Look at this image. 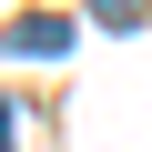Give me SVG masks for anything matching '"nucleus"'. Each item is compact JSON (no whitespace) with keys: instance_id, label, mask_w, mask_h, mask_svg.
Returning <instances> with one entry per match:
<instances>
[{"instance_id":"1","label":"nucleus","mask_w":152,"mask_h":152,"mask_svg":"<svg viewBox=\"0 0 152 152\" xmlns=\"http://www.w3.org/2000/svg\"><path fill=\"white\" fill-rule=\"evenodd\" d=\"M0 41H10V51H31V61H51V51H71V20H61V10H20Z\"/></svg>"},{"instance_id":"2","label":"nucleus","mask_w":152,"mask_h":152,"mask_svg":"<svg viewBox=\"0 0 152 152\" xmlns=\"http://www.w3.org/2000/svg\"><path fill=\"white\" fill-rule=\"evenodd\" d=\"M91 20H102V31H142V20H152V0H91Z\"/></svg>"}]
</instances>
